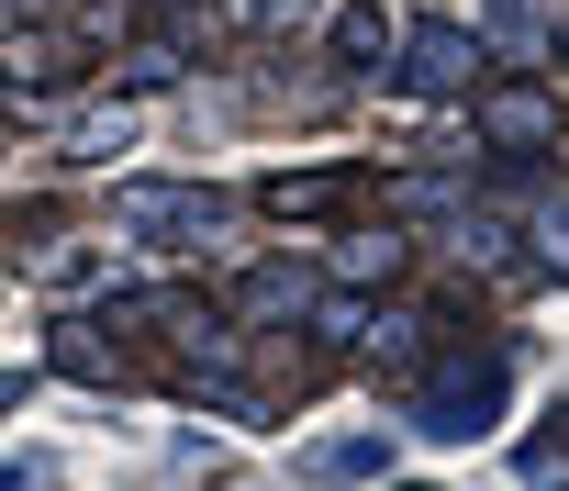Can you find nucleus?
Here are the masks:
<instances>
[{
    "mask_svg": "<svg viewBox=\"0 0 569 491\" xmlns=\"http://www.w3.org/2000/svg\"><path fill=\"white\" fill-rule=\"evenodd\" d=\"M491 402H502V358H469V369H436V391H425V435H480L491 424Z\"/></svg>",
    "mask_w": 569,
    "mask_h": 491,
    "instance_id": "obj_3",
    "label": "nucleus"
},
{
    "mask_svg": "<svg viewBox=\"0 0 569 491\" xmlns=\"http://www.w3.org/2000/svg\"><path fill=\"white\" fill-rule=\"evenodd\" d=\"M336 57L347 68H391L402 57V23L380 12V0H347V12H336Z\"/></svg>",
    "mask_w": 569,
    "mask_h": 491,
    "instance_id": "obj_5",
    "label": "nucleus"
},
{
    "mask_svg": "<svg viewBox=\"0 0 569 491\" xmlns=\"http://www.w3.org/2000/svg\"><path fill=\"white\" fill-rule=\"evenodd\" d=\"M336 168H291V179H268V212H291V223H313V212H336Z\"/></svg>",
    "mask_w": 569,
    "mask_h": 491,
    "instance_id": "obj_9",
    "label": "nucleus"
},
{
    "mask_svg": "<svg viewBox=\"0 0 569 491\" xmlns=\"http://www.w3.org/2000/svg\"><path fill=\"white\" fill-rule=\"evenodd\" d=\"M0 79H23V90H57V79H68V34H46V23H23L12 46H0Z\"/></svg>",
    "mask_w": 569,
    "mask_h": 491,
    "instance_id": "obj_6",
    "label": "nucleus"
},
{
    "mask_svg": "<svg viewBox=\"0 0 569 491\" xmlns=\"http://www.w3.org/2000/svg\"><path fill=\"white\" fill-rule=\"evenodd\" d=\"M469 134H480L491 157H547V146H558V101H547L536 79H480V90H469Z\"/></svg>",
    "mask_w": 569,
    "mask_h": 491,
    "instance_id": "obj_1",
    "label": "nucleus"
},
{
    "mask_svg": "<svg viewBox=\"0 0 569 491\" xmlns=\"http://www.w3.org/2000/svg\"><path fill=\"white\" fill-rule=\"evenodd\" d=\"M112 146H134V112H123V101H112V112H90V123H79V157H112Z\"/></svg>",
    "mask_w": 569,
    "mask_h": 491,
    "instance_id": "obj_10",
    "label": "nucleus"
},
{
    "mask_svg": "<svg viewBox=\"0 0 569 491\" xmlns=\"http://www.w3.org/2000/svg\"><path fill=\"white\" fill-rule=\"evenodd\" d=\"M336 280H347V291L402 280V234H347V246H336Z\"/></svg>",
    "mask_w": 569,
    "mask_h": 491,
    "instance_id": "obj_8",
    "label": "nucleus"
},
{
    "mask_svg": "<svg viewBox=\"0 0 569 491\" xmlns=\"http://www.w3.org/2000/svg\"><path fill=\"white\" fill-rule=\"evenodd\" d=\"M234 313H246V324H279V313H313V280H302V269H257V280L234 291Z\"/></svg>",
    "mask_w": 569,
    "mask_h": 491,
    "instance_id": "obj_7",
    "label": "nucleus"
},
{
    "mask_svg": "<svg viewBox=\"0 0 569 491\" xmlns=\"http://www.w3.org/2000/svg\"><path fill=\"white\" fill-rule=\"evenodd\" d=\"M112 223H134V234H212V190L134 179V190H112Z\"/></svg>",
    "mask_w": 569,
    "mask_h": 491,
    "instance_id": "obj_4",
    "label": "nucleus"
},
{
    "mask_svg": "<svg viewBox=\"0 0 569 491\" xmlns=\"http://www.w3.org/2000/svg\"><path fill=\"white\" fill-rule=\"evenodd\" d=\"M480 68H491V46H480L469 23H413V34H402V79H413L425 101H458V90H480Z\"/></svg>",
    "mask_w": 569,
    "mask_h": 491,
    "instance_id": "obj_2",
    "label": "nucleus"
},
{
    "mask_svg": "<svg viewBox=\"0 0 569 491\" xmlns=\"http://www.w3.org/2000/svg\"><path fill=\"white\" fill-rule=\"evenodd\" d=\"M0 12H23V23H34V12H57V0H0Z\"/></svg>",
    "mask_w": 569,
    "mask_h": 491,
    "instance_id": "obj_11",
    "label": "nucleus"
},
{
    "mask_svg": "<svg viewBox=\"0 0 569 491\" xmlns=\"http://www.w3.org/2000/svg\"><path fill=\"white\" fill-rule=\"evenodd\" d=\"M558 57H569V34H558Z\"/></svg>",
    "mask_w": 569,
    "mask_h": 491,
    "instance_id": "obj_12",
    "label": "nucleus"
}]
</instances>
